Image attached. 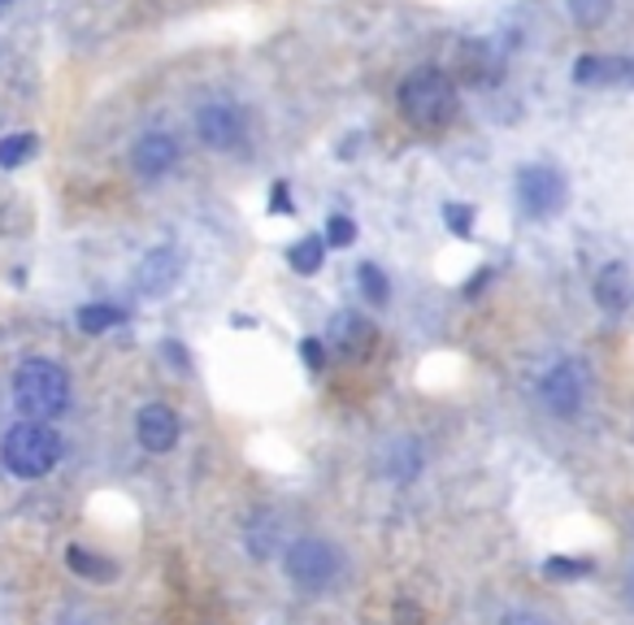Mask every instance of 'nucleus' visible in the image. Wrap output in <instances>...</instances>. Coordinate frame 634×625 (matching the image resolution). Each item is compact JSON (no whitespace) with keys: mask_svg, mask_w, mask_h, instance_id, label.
Segmentation results:
<instances>
[{"mask_svg":"<svg viewBox=\"0 0 634 625\" xmlns=\"http://www.w3.org/2000/svg\"><path fill=\"white\" fill-rule=\"evenodd\" d=\"M396 104H400V113H405V122L413 131H443L457 117V88H452V79L443 70L422 65V70H413L400 83Z\"/></svg>","mask_w":634,"mask_h":625,"instance_id":"f257e3e1","label":"nucleus"},{"mask_svg":"<svg viewBox=\"0 0 634 625\" xmlns=\"http://www.w3.org/2000/svg\"><path fill=\"white\" fill-rule=\"evenodd\" d=\"M13 404L27 421H53L70 409V378L57 361L31 357L13 373Z\"/></svg>","mask_w":634,"mask_h":625,"instance_id":"f03ea898","label":"nucleus"},{"mask_svg":"<svg viewBox=\"0 0 634 625\" xmlns=\"http://www.w3.org/2000/svg\"><path fill=\"white\" fill-rule=\"evenodd\" d=\"M0 461L13 478H44L61 461V439L49 421H18L0 439Z\"/></svg>","mask_w":634,"mask_h":625,"instance_id":"7ed1b4c3","label":"nucleus"},{"mask_svg":"<svg viewBox=\"0 0 634 625\" xmlns=\"http://www.w3.org/2000/svg\"><path fill=\"white\" fill-rule=\"evenodd\" d=\"M287 573H292L296 586L321 591V586H330L335 573H339V552H335L330 543H321V539H296V543L287 547Z\"/></svg>","mask_w":634,"mask_h":625,"instance_id":"20e7f679","label":"nucleus"},{"mask_svg":"<svg viewBox=\"0 0 634 625\" xmlns=\"http://www.w3.org/2000/svg\"><path fill=\"white\" fill-rule=\"evenodd\" d=\"M539 396L552 417H574L586 404V369L579 361H556L543 373Z\"/></svg>","mask_w":634,"mask_h":625,"instance_id":"39448f33","label":"nucleus"},{"mask_svg":"<svg viewBox=\"0 0 634 625\" xmlns=\"http://www.w3.org/2000/svg\"><path fill=\"white\" fill-rule=\"evenodd\" d=\"M196 135L213 153H235L244 144V109L235 101H209L196 113Z\"/></svg>","mask_w":634,"mask_h":625,"instance_id":"423d86ee","label":"nucleus"},{"mask_svg":"<svg viewBox=\"0 0 634 625\" xmlns=\"http://www.w3.org/2000/svg\"><path fill=\"white\" fill-rule=\"evenodd\" d=\"M518 196H522V208H526L530 217H552V213L565 208L570 187H565V178L556 170L530 165V170H522V178H518Z\"/></svg>","mask_w":634,"mask_h":625,"instance_id":"0eeeda50","label":"nucleus"},{"mask_svg":"<svg viewBox=\"0 0 634 625\" xmlns=\"http://www.w3.org/2000/svg\"><path fill=\"white\" fill-rule=\"evenodd\" d=\"M131 165L140 178H165L174 165H178V140L170 131H149L140 135L135 153H131Z\"/></svg>","mask_w":634,"mask_h":625,"instance_id":"6e6552de","label":"nucleus"},{"mask_svg":"<svg viewBox=\"0 0 634 625\" xmlns=\"http://www.w3.org/2000/svg\"><path fill=\"white\" fill-rule=\"evenodd\" d=\"M178 274H183V257L174 248H153L149 257L135 265V287H140V296L157 300L178 283Z\"/></svg>","mask_w":634,"mask_h":625,"instance_id":"1a4fd4ad","label":"nucleus"},{"mask_svg":"<svg viewBox=\"0 0 634 625\" xmlns=\"http://www.w3.org/2000/svg\"><path fill=\"white\" fill-rule=\"evenodd\" d=\"M135 439L144 443V452H170L174 443H178V413L174 409H165V404H149V409H140L135 417Z\"/></svg>","mask_w":634,"mask_h":625,"instance_id":"9d476101","label":"nucleus"},{"mask_svg":"<svg viewBox=\"0 0 634 625\" xmlns=\"http://www.w3.org/2000/svg\"><path fill=\"white\" fill-rule=\"evenodd\" d=\"M634 300V283L631 269L622 260H609L600 274H595V305L604 312H626Z\"/></svg>","mask_w":634,"mask_h":625,"instance_id":"9b49d317","label":"nucleus"},{"mask_svg":"<svg viewBox=\"0 0 634 625\" xmlns=\"http://www.w3.org/2000/svg\"><path fill=\"white\" fill-rule=\"evenodd\" d=\"M457 79H466V83H478V88L495 83V79H500V70H495L491 44H482V40H466V44L457 49Z\"/></svg>","mask_w":634,"mask_h":625,"instance_id":"f8f14e48","label":"nucleus"},{"mask_svg":"<svg viewBox=\"0 0 634 625\" xmlns=\"http://www.w3.org/2000/svg\"><path fill=\"white\" fill-rule=\"evenodd\" d=\"M626 65L631 61H622V57H579V65H574V83L582 88H591V83H617V79H626Z\"/></svg>","mask_w":634,"mask_h":625,"instance_id":"ddd939ff","label":"nucleus"},{"mask_svg":"<svg viewBox=\"0 0 634 625\" xmlns=\"http://www.w3.org/2000/svg\"><path fill=\"white\" fill-rule=\"evenodd\" d=\"M321 260H326V239H317V235L296 239V244H292V253H287V265H292L296 274H317V269H321Z\"/></svg>","mask_w":634,"mask_h":625,"instance_id":"4468645a","label":"nucleus"},{"mask_svg":"<svg viewBox=\"0 0 634 625\" xmlns=\"http://www.w3.org/2000/svg\"><path fill=\"white\" fill-rule=\"evenodd\" d=\"M35 148H40V140H35L31 131L4 135V140H0V165H4V170H18V165H27V161L35 156Z\"/></svg>","mask_w":634,"mask_h":625,"instance_id":"2eb2a0df","label":"nucleus"},{"mask_svg":"<svg viewBox=\"0 0 634 625\" xmlns=\"http://www.w3.org/2000/svg\"><path fill=\"white\" fill-rule=\"evenodd\" d=\"M335 339H339V348L352 357V352H366V344H370L374 335L361 317H339V321H335Z\"/></svg>","mask_w":634,"mask_h":625,"instance_id":"dca6fc26","label":"nucleus"},{"mask_svg":"<svg viewBox=\"0 0 634 625\" xmlns=\"http://www.w3.org/2000/svg\"><path fill=\"white\" fill-rule=\"evenodd\" d=\"M117 321H122V309H113V305H88V309H79V326L88 335H101V330L117 326Z\"/></svg>","mask_w":634,"mask_h":625,"instance_id":"f3484780","label":"nucleus"},{"mask_svg":"<svg viewBox=\"0 0 634 625\" xmlns=\"http://www.w3.org/2000/svg\"><path fill=\"white\" fill-rule=\"evenodd\" d=\"M609 9H613V0H570V13H574V22L579 27H600L604 18H609Z\"/></svg>","mask_w":634,"mask_h":625,"instance_id":"a211bd4d","label":"nucleus"},{"mask_svg":"<svg viewBox=\"0 0 634 625\" xmlns=\"http://www.w3.org/2000/svg\"><path fill=\"white\" fill-rule=\"evenodd\" d=\"M65 561H70V570L83 573V577H109V573H113L105 561H96L88 547H70V552H65Z\"/></svg>","mask_w":634,"mask_h":625,"instance_id":"6ab92c4d","label":"nucleus"},{"mask_svg":"<svg viewBox=\"0 0 634 625\" xmlns=\"http://www.w3.org/2000/svg\"><path fill=\"white\" fill-rule=\"evenodd\" d=\"M352 239H357V226H352V217L335 213V217L326 222V244H330V248H348Z\"/></svg>","mask_w":634,"mask_h":625,"instance_id":"aec40b11","label":"nucleus"},{"mask_svg":"<svg viewBox=\"0 0 634 625\" xmlns=\"http://www.w3.org/2000/svg\"><path fill=\"white\" fill-rule=\"evenodd\" d=\"M361 291L370 305H387V278L378 265H361Z\"/></svg>","mask_w":634,"mask_h":625,"instance_id":"412c9836","label":"nucleus"},{"mask_svg":"<svg viewBox=\"0 0 634 625\" xmlns=\"http://www.w3.org/2000/svg\"><path fill=\"white\" fill-rule=\"evenodd\" d=\"M443 222H448V230H457V235H470V230H474V208H470V205H448Z\"/></svg>","mask_w":634,"mask_h":625,"instance_id":"4be33fe9","label":"nucleus"},{"mask_svg":"<svg viewBox=\"0 0 634 625\" xmlns=\"http://www.w3.org/2000/svg\"><path fill=\"white\" fill-rule=\"evenodd\" d=\"M321 348H326L321 339H305V344H300V357H305L309 369H321V361H326V352H321Z\"/></svg>","mask_w":634,"mask_h":625,"instance_id":"5701e85b","label":"nucleus"},{"mask_svg":"<svg viewBox=\"0 0 634 625\" xmlns=\"http://www.w3.org/2000/svg\"><path fill=\"white\" fill-rule=\"evenodd\" d=\"M269 213H292V192H287V183H274V192H269Z\"/></svg>","mask_w":634,"mask_h":625,"instance_id":"b1692460","label":"nucleus"},{"mask_svg":"<svg viewBox=\"0 0 634 625\" xmlns=\"http://www.w3.org/2000/svg\"><path fill=\"white\" fill-rule=\"evenodd\" d=\"M504 625H539V622H534V617H522V613H513V617H509Z\"/></svg>","mask_w":634,"mask_h":625,"instance_id":"393cba45","label":"nucleus"},{"mask_svg":"<svg viewBox=\"0 0 634 625\" xmlns=\"http://www.w3.org/2000/svg\"><path fill=\"white\" fill-rule=\"evenodd\" d=\"M626 83H631V88H634V61H631V65H626Z\"/></svg>","mask_w":634,"mask_h":625,"instance_id":"a878e982","label":"nucleus"},{"mask_svg":"<svg viewBox=\"0 0 634 625\" xmlns=\"http://www.w3.org/2000/svg\"><path fill=\"white\" fill-rule=\"evenodd\" d=\"M626 586H631V600H634V570H631V582H626Z\"/></svg>","mask_w":634,"mask_h":625,"instance_id":"bb28decb","label":"nucleus"},{"mask_svg":"<svg viewBox=\"0 0 634 625\" xmlns=\"http://www.w3.org/2000/svg\"><path fill=\"white\" fill-rule=\"evenodd\" d=\"M4 4H9V0H0V9H4Z\"/></svg>","mask_w":634,"mask_h":625,"instance_id":"cd10ccee","label":"nucleus"}]
</instances>
